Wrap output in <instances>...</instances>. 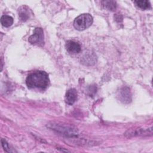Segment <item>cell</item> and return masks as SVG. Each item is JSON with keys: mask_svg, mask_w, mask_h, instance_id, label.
<instances>
[{"mask_svg": "<svg viewBox=\"0 0 153 153\" xmlns=\"http://www.w3.org/2000/svg\"><path fill=\"white\" fill-rule=\"evenodd\" d=\"M49 82L48 75L42 71L30 73L26 79V84L29 88L45 89L48 86Z\"/></svg>", "mask_w": 153, "mask_h": 153, "instance_id": "obj_1", "label": "cell"}, {"mask_svg": "<svg viewBox=\"0 0 153 153\" xmlns=\"http://www.w3.org/2000/svg\"><path fill=\"white\" fill-rule=\"evenodd\" d=\"M47 127L51 130L56 131L57 133H60L67 137H76L78 135V131L77 128L72 126H65L57 123H51L47 125Z\"/></svg>", "mask_w": 153, "mask_h": 153, "instance_id": "obj_2", "label": "cell"}, {"mask_svg": "<svg viewBox=\"0 0 153 153\" xmlns=\"http://www.w3.org/2000/svg\"><path fill=\"white\" fill-rule=\"evenodd\" d=\"M93 21V17L90 14H82L75 18L74 21V26L78 30H83L89 27Z\"/></svg>", "mask_w": 153, "mask_h": 153, "instance_id": "obj_3", "label": "cell"}, {"mask_svg": "<svg viewBox=\"0 0 153 153\" xmlns=\"http://www.w3.org/2000/svg\"><path fill=\"white\" fill-rule=\"evenodd\" d=\"M28 41L34 45L42 46L44 44V32L41 27H36L33 31V33L29 37Z\"/></svg>", "mask_w": 153, "mask_h": 153, "instance_id": "obj_4", "label": "cell"}, {"mask_svg": "<svg viewBox=\"0 0 153 153\" xmlns=\"http://www.w3.org/2000/svg\"><path fill=\"white\" fill-rule=\"evenodd\" d=\"M152 127L149 128H136L128 130L125 135L127 137H133L138 136H148L152 134Z\"/></svg>", "mask_w": 153, "mask_h": 153, "instance_id": "obj_5", "label": "cell"}, {"mask_svg": "<svg viewBox=\"0 0 153 153\" xmlns=\"http://www.w3.org/2000/svg\"><path fill=\"white\" fill-rule=\"evenodd\" d=\"M119 97L121 101L123 103H130L131 100V94L130 89L127 87L121 88L119 93Z\"/></svg>", "mask_w": 153, "mask_h": 153, "instance_id": "obj_6", "label": "cell"}, {"mask_svg": "<svg viewBox=\"0 0 153 153\" xmlns=\"http://www.w3.org/2000/svg\"><path fill=\"white\" fill-rule=\"evenodd\" d=\"M77 99V91L75 88L69 89L65 94V102L69 105H72Z\"/></svg>", "mask_w": 153, "mask_h": 153, "instance_id": "obj_7", "label": "cell"}, {"mask_svg": "<svg viewBox=\"0 0 153 153\" xmlns=\"http://www.w3.org/2000/svg\"><path fill=\"white\" fill-rule=\"evenodd\" d=\"M66 50L72 54H75V53H78L81 51V46L80 45L74 41L69 40L66 42L65 45Z\"/></svg>", "mask_w": 153, "mask_h": 153, "instance_id": "obj_8", "label": "cell"}, {"mask_svg": "<svg viewBox=\"0 0 153 153\" xmlns=\"http://www.w3.org/2000/svg\"><path fill=\"white\" fill-rule=\"evenodd\" d=\"M1 23L4 27H10L13 23V18L8 15H4L1 18Z\"/></svg>", "mask_w": 153, "mask_h": 153, "instance_id": "obj_9", "label": "cell"}, {"mask_svg": "<svg viewBox=\"0 0 153 153\" xmlns=\"http://www.w3.org/2000/svg\"><path fill=\"white\" fill-rule=\"evenodd\" d=\"M134 3L136 5L142 10H147L150 8L151 4L149 1L146 0H138L135 1Z\"/></svg>", "mask_w": 153, "mask_h": 153, "instance_id": "obj_10", "label": "cell"}, {"mask_svg": "<svg viewBox=\"0 0 153 153\" xmlns=\"http://www.w3.org/2000/svg\"><path fill=\"white\" fill-rule=\"evenodd\" d=\"M102 5L104 8L108 9V10L114 11L116 9V2L114 1H102Z\"/></svg>", "mask_w": 153, "mask_h": 153, "instance_id": "obj_11", "label": "cell"}, {"mask_svg": "<svg viewBox=\"0 0 153 153\" xmlns=\"http://www.w3.org/2000/svg\"><path fill=\"white\" fill-rule=\"evenodd\" d=\"M26 7H22L19 10V16L20 18V19L23 21H26L29 18V13L28 9H26Z\"/></svg>", "mask_w": 153, "mask_h": 153, "instance_id": "obj_12", "label": "cell"}, {"mask_svg": "<svg viewBox=\"0 0 153 153\" xmlns=\"http://www.w3.org/2000/svg\"><path fill=\"white\" fill-rule=\"evenodd\" d=\"M1 144L5 151L8 152H13L15 151L14 150L12 149V148H10V146H9L8 143L5 139H1Z\"/></svg>", "mask_w": 153, "mask_h": 153, "instance_id": "obj_13", "label": "cell"}, {"mask_svg": "<svg viewBox=\"0 0 153 153\" xmlns=\"http://www.w3.org/2000/svg\"><path fill=\"white\" fill-rule=\"evenodd\" d=\"M1 63H2V61H1ZM2 66H2V67H1V71H2Z\"/></svg>", "mask_w": 153, "mask_h": 153, "instance_id": "obj_14", "label": "cell"}]
</instances>
